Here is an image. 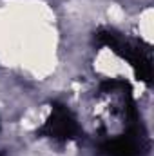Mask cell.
<instances>
[{
  "label": "cell",
  "instance_id": "obj_1",
  "mask_svg": "<svg viewBox=\"0 0 154 156\" xmlns=\"http://www.w3.org/2000/svg\"><path fill=\"white\" fill-rule=\"evenodd\" d=\"M78 133H80V129H78L76 120L64 105H54L51 116L47 118V122L40 129V134L49 136L56 142L73 140L78 136Z\"/></svg>",
  "mask_w": 154,
  "mask_h": 156
},
{
  "label": "cell",
  "instance_id": "obj_2",
  "mask_svg": "<svg viewBox=\"0 0 154 156\" xmlns=\"http://www.w3.org/2000/svg\"><path fill=\"white\" fill-rule=\"evenodd\" d=\"M102 153L107 156H140V145L132 136H121L105 142Z\"/></svg>",
  "mask_w": 154,
  "mask_h": 156
}]
</instances>
